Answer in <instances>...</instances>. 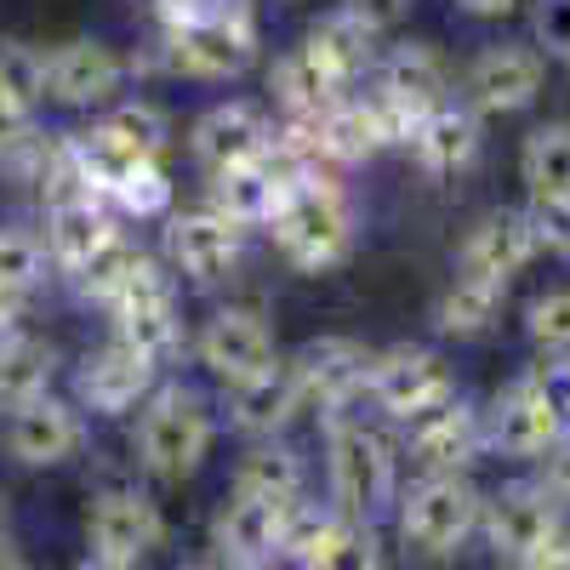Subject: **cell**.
Returning a JSON list of instances; mask_svg holds the SVG:
<instances>
[{"label": "cell", "instance_id": "obj_1", "mask_svg": "<svg viewBox=\"0 0 570 570\" xmlns=\"http://www.w3.org/2000/svg\"><path fill=\"white\" fill-rule=\"evenodd\" d=\"M325 473H331V502L343 519L371 525V513H383L394 502V445L389 434H376L365 422L337 416L325 445Z\"/></svg>", "mask_w": 570, "mask_h": 570}, {"label": "cell", "instance_id": "obj_2", "mask_svg": "<svg viewBox=\"0 0 570 570\" xmlns=\"http://www.w3.org/2000/svg\"><path fill=\"white\" fill-rule=\"evenodd\" d=\"M206 451H212V405L183 383L155 389L149 405H142V422H137L142 468L160 473V480H183V473L200 468Z\"/></svg>", "mask_w": 570, "mask_h": 570}, {"label": "cell", "instance_id": "obj_3", "mask_svg": "<svg viewBox=\"0 0 570 570\" xmlns=\"http://www.w3.org/2000/svg\"><path fill=\"white\" fill-rule=\"evenodd\" d=\"M268 228H274V246L292 257L297 268H308V274L343 263L348 246H354V212H348V200L331 183L292 188Z\"/></svg>", "mask_w": 570, "mask_h": 570}, {"label": "cell", "instance_id": "obj_4", "mask_svg": "<svg viewBox=\"0 0 570 570\" xmlns=\"http://www.w3.org/2000/svg\"><path fill=\"white\" fill-rule=\"evenodd\" d=\"M485 519V497L473 491L462 473H422L400 502V531L411 548H422L428 559L456 553Z\"/></svg>", "mask_w": 570, "mask_h": 570}, {"label": "cell", "instance_id": "obj_5", "mask_svg": "<svg viewBox=\"0 0 570 570\" xmlns=\"http://www.w3.org/2000/svg\"><path fill=\"white\" fill-rule=\"evenodd\" d=\"M252 58H257V29H252V12L234 7V0L217 18L166 35V63L188 80H234L246 75Z\"/></svg>", "mask_w": 570, "mask_h": 570}, {"label": "cell", "instance_id": "obj_6", "mask_svg": "<svg viewBox=\"0 0 570 570\" xmlns=\"http://www.w3.org/2000/svg\"><path fill=\"white\" fill-rule=\"evenodd\" d=\"M365 389H371V400L383 405L394 422H411L416 411L451 400V394H456V376H451V365H445L434 348L400 343V348H389V354L371 360Z\"/></svg>", "mask_w": 570, "mask_h": 570}, {"label": "cell", "instance_id": "obj_7", "mask_svg": "<svg viewBox=\"0 0 570 570\" xmlns=\"http://www.w3.org/2000/svg\"><path fill=\"white\" fill-rule=\"evenodd\" d=\"M109 308H115V343H126L131 354L160 360L177 348V303H171V279L160 274V263L142 257Z\"/></svg>", "mask_w": 570, "mask_h": 570}, {"label": "cell", "instance_id": "obj_8", "mask_svg": "<svg viewBox=\"0 0 570 570\" xmlns=\"http://www.w3.org/2000/svg\"><path fill=\"white\" fill-rule=\"evenodd\" d=\"M485 440H491L502 456H548V451L564 440L559 394L542 383V376H525V383H513V389L491 405Z\"/></svg>", "mask_w": 570, "mask_h": 570}, {"label": "cell", "instance_id": "obj_9", "mask_svg": "<svg viewBox=\"0 0 570 570\" xmlns=\"http://www.w3.org/2000/svg\"><path fill=\"white\" fill-rule=\"evenodd\" d=\"M485 445V428H480V411H473L468 400H440V405H428L405 422V451L411 462H422L428 473H456L468 468L473 456H480Z\"/></svg>", "mask_w": 570, "mask_h": 570}, {"label": "cell", "instance_id": "obj_10", "mask_svg": "<svg viewBox=\"0 0 570 570\" xmlns=\"http://www.w3.org/2000/svg\"><path fill=\"white\" fill-rule=\"evenodd\" d=\"M297 508H303V502H297ZM297 508H279V502H263V497H240V491H234V497L217 508V519H212V542H217V553L263 570L274 553H285V542H292Z\"/></svg>", "mask_w": 570, "mask_h": 570}, {"label": "cell", "instance_id": "obj_11", "mask_svg": "<svg viewBox=\"0 0 570 570\" xmlns=\"http://www.w3.org/2000/svg\"><path fill=\"white\" fill-rule=\"evenodd\" d=\"M86 537H91V553L98 559L137 564V559H149L166 542V519L142 491H109V497L91 502Z\"/></svg>", "mask_w": 570, "mask_h": 570}, {"label": "cell", "instance_id": "obj_12", "mask_svg": "<svg viewBox=\"0 0 570 570\" xmlns=\"http://www.w3.org/2000/svg\"><path fill=\"white\" fill-rule=\"evenodd\" d=\"M285 553H297L303 570H383V542H376V531L360 525V519H343V513L314 519L308 508H297Z\"/></svg>", "mask_w": 570, "mask_h": 570}, {"label": "cell", "instance_id": "obj_13", "mask_svg": "<svg viewBox=\"0 0 570 570\" xmlns=\"http://www.w3.org/2000/svg\"><path fill=\"white\" fill-rule=\"evenodd\" d=\"M200 360H206L212 376H223L228 389H240V383H252V376H263L274 365V337L252 308H223L200 331Z\"/></svg>", "mask_w": 570, "mask_h": 570}, {"label": "cell", "instance_id": "obj_14", "mask_svg": "<svg viewBox=\"0 0 570 570\" xmlns=\"http://www.w3.org/2000/svg\"><path fill=\"white\" fill-rule=\"evenodd\" d=\"M188 142H195V160L217 177V171H234V166H257L268 155L274 131H268L263 109H252V104H217L195 120Z\"/></svg>", "mask_w": 570, "mask_h": 570}, {"label": "cell", "instance_id": "obj_15", "mask_svg": "<svg viewBox=\"0 0 570 570\" xmlns=\"http://www.w3.org/2000/svg\"><path fill=\"white\" fill-rule=\"evenodd\" d=\"M297 389H303V411L320 405V411H343L360 389H365V376H371V354L354 343V337H320L308 343L297 360Z\"/></svg>", "mask_w": 570, "mask_h": 570}, {"label": "cell", "instance_id": "obj_16", "mask_svg": "<svg viewBox=\"0 0 570 570\" xmlns=\"http://www.w3.org/2000/svg\"><path fill=\"white\" fill-rule=\"evenodd\" d=\"M485 531H491L497 553L525 564L537 548H548L559 537V497L548 485H508L485 513Z\"/></svg>", "mask_w": 570, "mask_h": 570}, {"label": "cell", "instance_id": "obj_17", "mask_svg": "<svg viewBox=\"0 0 570 570\" xmlns=\"http://www.w3.org/2000/svg\"><path fill=\"white\" fill-rule=\"evenodd\" d=\"M537 91H542V58L525 52V46H491V52H480L473 69H468L473 109L513 115V109L537 104Z\"/></svg>", "mask_w": 570, "mask_h": 570}, {"label": "cell", "instance_id": "obj_18", "mask_svg": "<svg viewBox=\"0 0 570 570\" xmlns=\"http://www.w3.org/2000/svg\"><path fill=\"white\" fill-rule=\"evenodd\" d=\"M537 257V234L525 223V212H491L480 228L462 240V274L468 279H485V285H502Z\"/></svg>", "mask_w": 570, "mask_h": 570}, {"label": "cell", "instance_id": "obj_19", "mask_svg": "<svg viewBox=\"0 0 570 570\" xmlns=\"http://www.w3.org/2000/svg\"><path fill=\"white\" fill-rule=\"evenodd\" d=\"M7 451L18 462H29V468H52V462L75 456L80 451V416H75V405H63L52 394L18 405L12 422H7Z\"/></svg>", "mask_w": 570, "mask_h": 570}, {"label": "cell", "instance_id": "obj_20", "mask_svg": "<svg viewBox=\"0 0 570 570\" xmlns=\"http://www.w3.org/2000/svg\"><path fill=\"white\" fill-rule=\"evenodd\" d=\"M115 86H120V58L104 40H69L46 58V98H58L69 109L104 104Z\"/></svg>", "mask_w": 570, "mask_h": 570}, {"label": "cell", "instance_id": "obj_21", "mask_svg": "<svg viewBox=\"0 0 570 570\" xmlns=\"http://www.w3.org/2000/svg\"><path fill=\"white\" fill-rule=\"evenodd\" d=\"M166 252L188 279L206 285V279H223L234 268V257H240V228L223 223L217 212H188V217H171Z\"/></svg>", "mask_w": 570, "mask_h": 570}, {"label": "cell", "instance_id": "obj_22", "mask_svg": "<svg viewBox=\"0 0 570 570\" xmlns=\"http://www.w3.org/2000/svg\"><path fill=\"white\" fill-rule=\"evenodd\" d=\"M297 411H303V389H297L292 360H274L263 376H252V383H240V389L228 394L234 428H240V434H252V440H274Z\"/></svg>", "mask_w": 570, "mask_h": 570}, {"label": "cell", "instance_id": "obj_23", "mask_svg": "<svg viewBox=\"0 0 570 570\" xmlns=\"http://www.w3.org/2000/svg\"><path fill=\"white\" fill-rule=\"evenodd\" d=\"M155 394V360L131 354L126 343H109L104 354H91L86 371H80V400L104 416H120L131 411L137 400Z\"/></svg>", "mask_w": 570, "mask_h": 570}, {"label": "cell", "instance_id": "obj_24", "mask_svg": "<svg viewBox=\"0 0 570 570\" xmlns=\"http://www.w3.org/2000/svg\"><path fill=\"white\" fill-rule=\"evenodd\" d=\"M411 155L428 177H456L462 166H473L480 155V120L462 104H440L434 115H422L411 131Z\"/></svg>", "mask_w": 570, "mask_h": 570}, {"label": "cell", "instance_id": "obj_25", "mask_svg": "<svg viewBox=\"0 0 570 570\" xmlns=\"http://www.w3.org/2000/svg\"><path fill=\"white\" fill-rule=\"evenodd\" d=\"M376 98H389L411 126L422 115H434L445 98V63L428 52V46H400V52L383 63V75H376Z\"/></svg>", "mask_w": 570, "mask_h": 570}, {"label": "cell", "instance_id": "obj_26", "mask_svg": "<svg viewBox=\"0 0 570 570\" xmlns=\"http://www.w3.org/2000/svg\"><path fill=\"white\" fill-rule=\"evenodd\" d=\"M115 234H120V228L109 223V212H104L98 195H86V200H58L52 217H46V252H52L58 268L80 274L91 257H98V252L115 240Z\"/></svg>", "mask_w": 570, "mask_h": 570}, {"label": "cell", "instance_id": "obj_27", "mask_svg": "<svg viewBox=\"0 0 570 570\" xmlns=\"http://www.w3.org/2000/svg\"><path fill=\"white\" fill-rule=\"evenodd\" d=\"M285 195H292V188L274 177V166L257 160V166L217 171V183H212V212H217L223 223H234V228H252V223H274V212L285 206Z\"/></svg>", "mask_w": 570, "mask_h": 570}, {"label": "cell", "instance_id": "obj_28", "mask_svg": "<svg viewBox=\"0 0 570 570\" xmlns=\"http://www.w3.org/2000/svg\"><path fill=\"white\" fill-rule=\"evenodd\" d=\"M234 491L240 497H263V502H279V508H297L303 502V456L292 445H252L234 468Z\"/></svg>", "mask_w": 570, "mask_h": 570}, {"label": "cell", "instance_id": "obj_29", "mask_svg": "<svg viewBox=\"0 0 570 570\" xmlns=\"http://www.w3.org/2000/svg\"><path fill=\"white\" fill-rule=\"evenodd\" d=\"M371 46H376V35H371L354 12H331V18L303 40V52H308L331 80H337V86H348V80L371 63Z\"/></svg>", "mask_w": 570, "mask_h": 570}, {"label": "cell", "instance_id": "obj_30", "mask_svg": "<svg viewBox=\"0 0 570 570\" xmlns=\"http://www.w3.org/2000/svg\"><path fill=\"white\" fill-rule=\"evenodd\" d=\"M274 98L285 104V115H292V120H320L325 109L343 104V86L331 80V75L303 52V46H297L292 58L274 63Z\"/></svg>", "mask_w": 570, "mask_h": 570}, {"label": "cell", "instance_id": "obj_31", "mask_svg": "<svg viewBox=\"0 0 570 570\" xmlns=\"http://www.w3.org/2000/svg\"><path fill=\"white\" fill-rule=\"evenodd\" d=\"M531 200H570V126H537L519 149Z\"/></svg>", "mask_w": 570, "mask_h": 570}, {"label": "cell", "instance_id": "obj_32", "mask_svg": "<svg viewBox=\"0 0 570 570\" xmlns=\"http://www.w3.org/2000/svg\"><path fill=\"white\" fill-rule=\"evenodd\" d=\"M46 383H52V348L29 337L0 343V405L18 411L29 400H46Z\"/></svg>", "mask_w": 570, "mask_h": 570}, {"label": "cell", "instance_id": "obj_33", "mask_svg": "<svg viewBox=\"0 0 570 570\" xmlns=\"http://www.w3.org/2000/svg\"><path fill=\"white\" fill-rule=\"evenodd\" d=\"M497 308H502V285L456 274V285L440 297V331H451V337H473V331H485L497 320Z\"/></svg>", "mask_w": 570, "mask_h": 570}, {"label": "cell", "instance_id": "obj_34", "mask_svg": "<svg viewBox=\"0 0 570 570\" xmlns=\"http://www.w3.org/2000/svg\"><path fill=\"white\" fill-rule=\"evenodd\" d=\"M0 98L12 109H35L46 98V58L23 40H0Z\"/></svg>", "mask_w": 570, "mask_h": 570}, {"label": "cell", "instance_id": "obj_35", "mask_svg": "<svg viewBox=\"0 0 570 570\" xmlns=\"http://www.w3.org/2000/svg\"><path fill=\"white\" fill-rule=\"evenodd\" d=\"M137 263H142V252L126 240V234H115V240L75 274V285H80L91 303H115V297H120V285L137 274Z\"/></svg>", "mask_w": 570, "mask_h": 570}, {"label": "cell", "instance_id": "obj_36", "mask_svg": "<svg viewBox=\"0 0 570 570\" xmlns=\"http://www.w3.org/2000/svg\"><path fill=\"white\" fill-rule=\"evenodd\" d=\"M104 131H109L115 142H126L137 160H160V149H166V115H160L155 104H126V109H115V115L104 120Z\"/></svg>", "mask_w": 570, "mask_h": 570}, {"label": "cell", "instance_id": "obj_37", "mask_svg": "<svg viewBox=\"0 0 570 570\" xmlns=\"http://www.w3.org/2000/svg\"><path fill=\"white\" fill-rule=\"evenodd\" d=\"M109 200L126 212V217H160L171 206V183L160 171V160H142L137 171H126L115 188H109Z\"/></svg>", "mask_w": 570, "mask_h": 570}, {"label": "cell", "instance_id": "obj_38", "mask_svg": "<svg viewBox=\"0 0 570 570\" xmlns=\"http://www.w3.org/2000/svg\"><path fill=\"white\" fill-rule=\"evenodd\" d=\"M46 274V246L29 228H0V292H29V285Z\"/></svg>", "mask_w": 570, "mask_h": 570}, {"label": "cell", "instance_id": "obj_39", "mask_svg": "<svg viewBox=\"0 0 570 570\" xmlns=\"http://www.w3.org/2000/svg\"><path fill=\"white\" fill-rule=\"evenodd\" d=\"M525 223H531V234H537V252L570 257V200H531Z\"/></svg>", "mask_w": 570, "mask_h": 570}, {"label": "cell", "instance_id": "obj_40", "mask_svg": "<svg viewBox=\"0 0 570 570\" xmlns=\"http://www.w3.org/2000/svg\"><path fill=\"white\" fill-rule=\"evenodd\" d=\"M531 337L542 348H570V292H548L531 303Z\"/></svg>", "mask_w": 570, "mask_h": 570}, {"label": "cell", "instance_id": "obj_41", "mask_svg": "<svg viewBox=\"0 0 570 570\" xmlns=\"http://www.w3.org/2000/svg\"><path fill=\"white\" fill-rule=\"evenodd\" d=\"M223 7H228V0H149V12H155V23H160L166 35H177V29H195V23L217 18Z\"/></svg>", "mask_w": 570, "mask_h": 570}, {"label": "cell", "instance_id": "obj_42", "mask_svg": "<svg viewBox=\"0 0 570 570\" xmlns=\"http://www.w3.org/2000/svg\"><path fill=\"white\" fill-rule=\"evenodd\" d=\"M537 40L553 58H570V0H542L537 7Z\"/></svg>", "mask_w": 570, "mask_h": 570}, {"label": "cell", "instance_id": "obj_43", "mask_svg": "<svg viewBox=\"0 0 570 570\" xmlns=\"http://www.w3.org/2000/svg\"><path fill=\"white\" fill-rule=\"evenodd\" d=\"M405 7H411V0H348L343 12H354L371 35H383L389 23H400V18H405Z\"/></svg>", "mask_w": 570, "mask_h": 570}, {"label": "cell", "instance_id": "obj_44", "mask_svg": "<svg viewBox=\"0 0 570 570\" xmlns=\"http://www.w3.org/2000/svg\"><path fill=\"white\" fill-rule=\"evenodd\" d=\"M23 137H29V115L0 98V155H18V149H23Z\"/></svg>", "mask_w": 570, "mask_h": 570}, {"label": "cell", "instance_id": "obj_45", "mask_svg": "<svg viewBox=\"0 0 570 570\" xmlns=\"http://www.w3.org/2000/svg\"><path fill=\"white\" fill-rule=\"evenodd\" d=\"M519 570H570V537L559 531L548 548H537V553H531L525 564H519Z\"/></svg>", "mask_w": 570, "mask_h": 570}, {"label": "cell", "instance_id": "obj_46", "mask_svg": "<svg viewBox=\"0 0 570 570\" xmlns=\"http://www.w3.org/2000/svg\"><path fill=\"white\" fill-rule=\"evenodd\" d=\"M18 314H23V297L18 292H0V343L18 337Z\"/></svg>", "mask_w": 570, "mask_h": 570}, {"label": "cell", "instance_id": "obj_47", "mask_svg": "<svg viewBox=\"0 0 570 570\" xmlns=\"http://www.w3.org/2000/svg\"><path fill=\"white\" fill-rule=\"evenodd\" d=\"M462 12H473V18H502V12H513L519 0H456Z\"/></svg>", "mask_w": 570, "mask_h": 570}, {"label": "cell", "instance_id": "obj_48", "mask_svg": "<svg viewBox=\"0 0 570 570\" xmlns=\"http://www.w3.org/2000/svg\"><path fill=\"white\" fill-rule=\"evenodd\" d=\"M183 570H252V564H240V559H228V553L212 548V553H200V559H188Z\"/></svg>", "mask_w": 570, "mask_h": 570}, {"label": "cell", "instance_id": "obj_49", "mask_svg": "<svg viewBox=\"0 0 570 570\" xmlns=\"http://www.w3.org/2000/svg\"><path fill=\"white\" fill-rule=\"evenodd\" d=\"M0 570H29V559H23L12 542H0Z\"/></svg>", "mask_w": 570, "mask_h": 570}, {"label": "cell", "instance_id": "obj_50", "mask_svg": "<svg viewBox=\"0 0 570 570\" xmlns=\"http://www.w3.org/2000/svg\"><path fill=\"white\" fill-rule=\"evenodd\" d=\"M80 570H137V564H120V559H98V553H91V559H80Z\"/></svg>", "mask_w": 570, "mask_h": 570}]
</instances>
